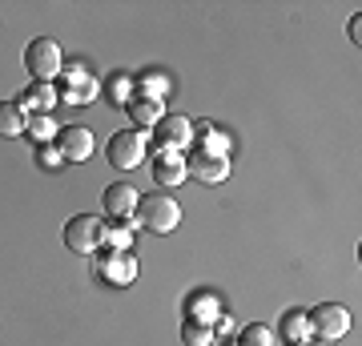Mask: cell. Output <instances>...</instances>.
<instances>
[{
	"instance_id": "6da1fadb",
	"label": "cell",
	"mask_w": 362,
	"mask_h": 346,
	"mask_svg": "<svg viewBox=\"0 0 362 346\" xmlns=\"http://www.w3.org/2000/svg\"><path fill=\"white\" fill-rule=\"evenodd\" d=\"M129 221L133 226H141V230H149V233H173L181 226V205H177L173 193H161V190L141 193Z\"/></svg>"
},
{
	"instance_id": "7a4b0ae2",
	"label": "cell",
	"mask_w": 362,
	"mask_h": 346,
	"mask_svg": "<svg viewBox=\"0 0 362 346\" xmlns=\"http://www.w3.org/2000/svg\"><path fill=\"white\" fill-rule=\"evenodd\" d=\"M25 69L33 81H52L65 69V52H61V45L52 37H33L25 45Z\"/></svg>"
},
{
	"instance_id": "3957f363",
	"label": "cell",
	"mask_w": 362,
	"mask_h": 346,
	"mask_svg": "<svg viewBox=\"0 0 362 346\" xmlns=\"http://www.w3.org/2000/svg\"><path fill=\"white\" fill-rule=\"evenodd\" d=\"M93 274L105 278L109 286H129V282H137V258H133V250H109V246H101L93 254Z\"/></svg>"
},
{
	"instance_id": "277c9868",
	"label": "cell",
	"mask_w": 362,
	"mask_h": 346,
	"mask_svg": "<svg viewBox=\"0 0 362 346\" xmlns=\"http://www.w3.org/2000/svg\"><path fill=\"white\" fill-rule=\"evenodd\" d=\"M105 157H109V166L117 173L137 169L145 161V133H137V129H117L113 137H109V145H105Z\"/></svg>"
},
{
	"instance_id": "5b68a950",
	"label": "cell",
	"mask_w": 362,
	"mask_h": 346,
	"mask_svg": "<svg viewBox=\"0 0 362 346\" xmlns=\"http://www.w3.org/2000/svg\"><path fill=\"white\" fill-rule=\"evenodd\" d=\"M306 322H310V338H318V342H338L350 330V310L342 302H322V306L306 310Z\"/></svg>"
},
{
	"instance_id": "8992f818",
	"label": "cell",
	"mask_w": 362,
	"mask_h": 346,
	"mask_svg": "<svg viewBox=\"0 0 362 346\" xmlns=\"http://www.w3.org/2000/svg\"><path fill=\"white\" fill-rule=\"evenodd\" d=\"M61 238H65V250L93 258L101 250V218H93V214H73V218L65 221Z\"/></svg>"
},
{
	"instance_id": "52a82bcc",
	"label": "cell",
	"mask_w": 362,
	"mask_h": 346,
	"mask_svg": "<svg viewBox=\"0 0 362 346\" xmlns=\"http://www.w3.org/2000/svg\"><path fill=\"white\" fill-rule=\"evenodd\" d=\"M153 137H157V149L161 154H189V145H194V121L189 117H177V113H165L157 121Z\"/></svg>"
},
{
	"instance_id": "ba28073f",
	"label": "cell",
	"mask_w": 362,
	"mask_h": 346,
	"mask_svg": "<svg viewBox=\"0 0 362 346\" xmlns=\"http://www.w3.org/2000/svg\"><path fill=\"white\" fill-rule=\"evenodd\" d=\"M185 173L202 185H218V181L230 178V157H214V154H202V149H189L185 154Z\"/></svg>"
},
{
	"instance_id": "9c48e42d",
	"label": "cell",
	"mask_w": 362,
	"mask_h": 346,
	"mask_svg": "<svg viewBox=\"0 0 362 346\" xmlns=\"http://www.w3.org/2000/svg\"><path fill=\"white\" fill-rule=\"evenodd\" d=\"M93 149H97V142H93V133L85 125H65L61 133H57V154H61V161H89Z\"/></svg>"
},
{
	"instance_id": "30bf717a",
	"label": "cell",
	"mask_w": 362,
	"mask_h": 346,
	"mask_svg": "<svg viewBox=\"0 0 362 346\" xmlns=\"http://www.w3.org/2000/svg\"><path fill=\"white\" fill-rule=\"evenodd\" d=\"M61 77H65V93H61V97H65L69 105H89L93 97L101 93V85H97V81H93L81 64H73V61L61 69Z\"/></svg>"
},
{
	"instance_id": "8fae6325",
	"label": "cell",
	"mask_w": 362,
	"mask_h": 346,
	"mask_svg": "<svg viewBox=\"0 0 362 346\" xmlns=\"http://www.w3.org/2000/svg\"><path fill=\"white\" fill-rule=\"evenodd\" d=\"M61 101V89L52 85V81H28V89L21 93V109H25V117L33 113H52V105Z\"/></svg>"
},
{
	"instance_id": "7c38bea8",
	"label": "cell",
	"mask_w": 362,
	"mask_h": 346,
	"mask_svg": "<svg viewBox=\"0 0 362 346\" xmlns=\"http://www.w3.org/2000/svg\"><path fill=\"white\" fill-rule=\"evenodd\" d=\"M137 197H141V193L133 190V185H125V181H113V185H105L101 205H105V214H109V218H133Z\"/></svg>"
},
{
	"instance_id": "4fadbf2b",
	"label": "cell",
	"mask_w": 362,
	"mask_h": 346,
	"mask_svg": "<svg viewBox=\"0 0 362 346\" xmlns=\"http://www.w3.org/2000/svg\"><path fill=\"white\" fill-rule=\"evenodd\" d=\"M153 181L157 185H185V154H161L157 149V157H153Z\"/></svg>"
},
{
	"instance_id": "5bb4252c",
	"label": "cell",
	"mask_w": 362,
	"mask_h": 346,
	"mask_svg": "<svg viewBox=\"0 0 362 346\" xmlns=\"http://www.w3.org/2000/svg\"><path fill=\"white\" fill-rule=\"evenodd\" d=\"M218 318H221L218 294H209V290H197V294L185 298V322H206V326H214Z\"/></svg>"
},
{
	"instance_id": "9a60e30c",
	"label": "cell",
	"mask_w": 362,
	"mask_h": 346,
	"mask_svg": "<svg viewBox=\"0 0 362 346\" xmlns=\"http://www.w3.org/2000/svg\"><path fill=\"white\" fill-rule=\"evenodd\" d=\"M125 109H129V121H133V129H137V133H149V129H157V121L165 117V105H161V101H149V97H133Z\"/></svg>"
},
{
	"instance_id": "2e32d148",
	"label": "cell",
	"mask_w": 362,
	"mask_h": 346,
	"mask_svg": "<svg viewBox=\"0 0 362 346\" xmlns=\"http://www.w3.org/2000/svg\"><path fill=\"white\" fill-rule=\"evenodd\" d=\"M189 149H202V154H214V157H230V137L218 133L209 121H194V145Z\"/></svg>"
},
{
	"instance_id": "e0dca14e",
	"label": "cell",
	"mask_w": 362,
	"mask_h": 346,
	"mask_svg": "<svg viewBox=\"0 0 362 346\" xmlns=\"http://www.w3.org/2000/svg\"><path fill=\"white\" fill-rule=\"evenodd\" d=\"M101 93H105V101H109V105L125 109V105L137 97V77H129V73H109L105 85H101Z\"/></svg>"
},
{
	"instance_id": "ac0fdd59",
	"label": "cell",
	"mask_w": 362,
	"mask_h": 346,
	"mask_svg": "<svg viewBox=\"0 0 362 346\" xmlns=\"http://www.w3.org/2000/svg\"><path fill=\"white\" fill-rule=\"evenodd\" d=\"M278 334H282L290 346H306L310 342V322H306V310H286L278 318Z\"/></svg>"
},
{
	"instance_id": "d6986e66",
	"label": "cell",
	"mask_w": 362,
	"mask_h": 346,
	"mask_svg": "<svg viewBox=\"0 0 362 346\" xmlns=\"http://www.w3.org/2000/svg\"><path fill=\"white\" fill-rule=\"evenodd\" d=\"M101 246H109V250H133V221L129 218L101 221Z\"/></svg>"
},
{
	"instance_id": "ffe728a7",
	"label": "cell",
	"mask_w": 362,
	"mask_h": 346,
	"mask_svg": "<svg viewBox=\"0 0 362 346\" xmlns=\"http://www.w3.org/2000/svg\"><path fill=\"white\" fill-rule=\"evenodd\" d=\"M25 125H28V117H25L21 105L16 101H0V137H21Z\"/></svg>"
},
{
	"instance_id": "44dd1931",
	"label": "cell",
	"mask_w": 362,
	"mask_h": 346,
	"mask_svg": "<svg viewBox=\"0 0 362 346\" xmlns=\"http://www.w3.org/2000/svg\"><path fill=\"white\" fill-rule=\"evenodd\" d=\"M137 97H149V101H161V105H165V97H169V77H165V73H145V77H137Z\"/></svg>"
},
{
	"instance_id": "7402d4cb",
	"label": "cell",
	"mask_w": 362,
	"mask_h": 346,
	"mask_svg": "<svg viewBox=\"0 0 362 346\" xmlns=\"http://www.w3.org/2000/svg\"><path fill=\"white\" fill-rule=\"evenodd\" d=\"M25 133L33 137V142H40V145H49V142H57V121H52L49 113H33L28 117V125H25Z\"/></svg>"
},
{
	"instance_id": "603a6c76",
	"label": "cell",
	"mask_w": 362,
	"mask_h": 346,
	"mask_svg": "<svg viewBox=\"0 0 362 346\" xmlns=\"http://www.w3.org/2000/svg\"><path fill=\"white\" fill-rule=\"evenodd\" d=\"M233 346H274V330L262 326V322H250V326L238 330V342Z\"/></svg>"
},
{
	"instance_id": "cb8c5ba5",
	"label": "cell",
	"mask_w": 362,
	"mask_h": 346,
	"mask_svg": "<svg viewBox=\"0 0 362 346\" xmlns=\"http://www.w3.org/2000/svg\"><path fill=\"white\" fill-rule=\"evenodd\" d=\"M181 342L185 346H214V326H206V322H181Z\"/></svg>"
},
{
	"instance_id": "d4e9b609",
	"label": "cell",
	"mask_w": 362,
	"mask_h": 346,
	"mask_svg": "<svg viewBox=\"0 0 362 346\" xmlns=\"http://www.w3.org/2000/svg\"><path fill=\"white\" fill-rule=\"evenodd\" d=\"M346 37L354 40V45H358V40H362V16H358V13L350 16V25H346Z\"/></svg>"
},
{
	"instance_id": "484cf974",
	"label": "cell",
	"mask_w": 362,
	"mask_h": 346,
	"mask_svg": "<svg viewBox=\"0 0 362 346\" xmlns=\"http://www.w3.org/2000/svg\"><path fill=\"white\" fill-rule=\"evenodd\" d=\"M40 154H45V166H57L61 154H57V145H40Z\"/></svg>"
},
{
	"instance_id": "4316f807",
	"label": "cell",
	"mask_w": 362,
	"mask_h": 346,
	"mask_svg": "<svg viewBox=\"0 0 362 346\" xmlns=\"http://www.w3.org/2000/svg\"><path fill=\"white\" fill-rule=\"evenodd\" d=\"M306 346H330V342H318V338H310V342H306Z\"/></svg>"
},
{
	"instance_id": "83f0119b",
	"label": "cell",
	"mask_w": 362,
	"mask_h": 346,
	"mask_svg": "<svg viewBox=\"0 0 362 346\" xmlns=\"http://www.w3.org/2000/svg\"><path fill=\"white\" fill-rule=\"evenodd\" d=\"M230 346H233V342H230Z\"/></svg>"
}]
</instances>
